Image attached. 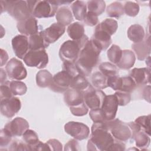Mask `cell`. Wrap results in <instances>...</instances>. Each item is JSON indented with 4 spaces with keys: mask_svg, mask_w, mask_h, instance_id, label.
I'll return each instance as SVG.
<instances>
[{
    "mask_svg": "<svg viewBox=\"0 0 151 151\" xmlns=\"http://www.w3.org/2000/svg\"><path fill=\"white\" fill-rule=\"evenodd\" d=\"M11 43L15 55L19 58L23 60L29 50L27 37L22 34L17 35L12 39Z\"/></svg>",
    "mask_w": 151,
    "mask_h": 151,
    "instance_id": "2e32d148",
    "label": "cell"
},
{
    "mask_svg": "<svg viewBox=\"0 0 151 151\" xmlns=\"http://www.w3.org/2000/svg\"><path fill=\"white\" fill-rule=\"evenodd\" d=\"M134 122L140 126L142 130L149 136L150 135V114L139 116L134 120Z\"/></svg>",
    "mask_w": 151,
    "mask_h": 151,
    "instance_id": "ab89813d",
    "label": "cell"
},
{
    "mask_svg": "<svg viewBox=\"0 0 151 151\" xmlns=\"http://www.w3.org/2000/svg\"><path fill=\"white\" fill-rule=\"evenodd\" d=\"M122 55V50L120 47L116 44H113L110 47L107 52V58L109 61L116 65L120 60Z\"/></svg>",
    "mask_w": 151,
    "mask_h": 151,
    "instance_id": "74e56055",
    "label": "cell"
},
{
    "mask_svg": "<svg viewBox=\"0 0 151 151\" xmlns=\"http://www.w3.org/2000/svg\"><path fill=\"white\" fill-rule=\"evenodd\" d=\"M84 24L90 27H93L99 24L98 16L96 15L87 11L85 18L83 20Z\"/></svg>",
    "mask_w": 151,
    "mask_h": 151,
    "instance_id": "c3c4849f",
    "label": "cell"
},
{
    "mask_svg": "<svg viewBox=\"0 0 151 151\" xmlns=\"http://www.w3.org/2000/svg\"><path fill=\"white\" fill-rule=\"evenodd\" d=\"M136 61V55L133 51L130 50H122V55L120 61L116 65L122 70L130 69Z\"/></svg>",
    "mask_w": 151,
    "mask_h": 151,
    "instance_id": "603a6c76",
    "label": "cell"
},
{
    "mask_svg": "<svg viewBox=\"0 0 151 151\" xmlns=\"http://www.w3.org/2000/svg\"><path fill=\"white\" fill-rule=\"evenodd\" d=\"M5 11L18 22L24 21L32 15L27 1H5Z\"/></svg>",
    "mask_w": 151,
    "mask_h": 151,
    "instance_id": "5b68a950",
    "label": "cell"
},
{
    "mask_svg": "<svg viewBox=\"0 0 151 151\" xmlns=\"http://www.w3.org/2000/svg\"><path fill=\"white\" fill-rule=\"evenodd\" d=\"M97 26L101 29L107 32L111 36L116 32L118 28L117 21L112 18H106L101 23L97 24Z\"/></svg>",
    "mask_w": 151,
    "mask_h": 151,
    "instance_id": "d6a6232c",
    "label": "cell"
},
{
    "mask_svg": "<svg viewBox=\"0 0 151 151\" xmlns=\"http://www.w3.org/2000/svg\"><path fill=\"white\" fill-rule=\"evenodd\" d=\"M124 13L127 15L134 17L136 16L140 9L139 4L132 1H127L125 2L124 6Z\"/></svg>",
    "mask_w": 151,
    "mask_h": 151,
    "instance_id": "60d3db41",
    "label": "cell"
},
{
    "mask_svg": "<svg viewBox=\"0 0 151 151\" xmlns=\"http://www.w3.org/2000/svg\"><path fill=\"white\" fill-rule=\"evenodd\" d=\"M9 81H6L1 85V100L11 98L13 94L11 90L9 87Z\"/></svg>",
    "mask_w": 151,
    "mask_h": 151,
    "instance_id": "f6af8a7d",
    "label": "cell"
},
{
    "mask_svg": "<svg viewBox=\"0 0 151 151\" xmlns=\"http://www.w3.org/2000/svg\"><path fill=\"white\" fill-rule=\"evenodd\" d=\"M91 135L89 140L94 145L97 150H109L115 141V139L107 130L102 122H94L91 129Z\"/></svg>",
    "mask_w": 151,
    "mask_h": 151,
    "instance_id": "7a4b0ae2",
    "label": "cell"
},
{
    "mask_svg": "<svg viewBox=\"0 0 151 151\" xmlns=\"http://www.w3.org/2000/svg\"><path fill=\"white\" fill-rule=\"evenodd\" d=\"M114 94L117 98L119 106H126L129 103L131 100V95L129 93L116 91Z\"/></svg>",
    "mask_w": 151,
    "mask_h": 151,
    "instance_id": "7bdbcfd3",
    "label": "cell"
},
{
    "mask_svg": "<svg viewBox=\"0 0 151 151\" xmlns=\"http://www.w3.org/2000/svg\"><path fill=\"white\" fill-rule=\"evenodd\" d=\"M150 37L149 36L146 40L142 41L133 43L132 45L133 50L134 51V54L137 58L140 61L146 60L150 56Z\"/></svg>",
    "mask_w": 151,
    "mask_h": 151,
    "instance_id": "d6986e66",
    "label": "cell"
},
{
    "mask_svg": "<svg viewBox=\"0 0 151 151\" xmlns=\"http://www.w3.org/2000/svg\"><path fill=\"white\" fill-rule=\"evenodd\" d=\"M21 103L16 97L1 100L0 111L2 116L7 118L13 117L21 109Z\"/></svg>",
    "mask_w": 151,
    "mask_h": 151,
    "instance_id": "7c38bea8",
    "label": "cell"
},
{
    "mask_svg": "<svg viewBox=\"0 0 151 151\" xmlns=\"http://www.w3.org/2000/svg\"><path fill=\"white\" fill-rule=\"evenodd\" d=\"M101 51L91 39L86 42L75 63L81 74L86 77L90 75L93 69L98 64Z\"/></svg>",
    "mask_w": 151,
    "mask_h": 151,
    "instance_id": "6da1fadb",
    "label": "cell"
},
{
    "mask_svg": "<svg viewBox=\"0 0 151 151\" xmlns=\"http://www.w3.org/2000/svg\"><path fill=\"white\" fill-rule=\"evenodd\" d=\"M65 26L58 23H53L41 32L45 40L50 44L57 41L65 32Z\"/></svg>",
    "mask_w": 151,
    "mask_h": 151,
    "instance_id": "e0dca14e",
    "label": "cell"
},
{
    "mask_svg": "<svg viewBox=\"0 0 151 151\" xmlns=\"http://www.w3.org/2000/svg\"><path fill=\"white\" fill-rule=\"evenodd\" d=\"M70 110L71 113L76 116H83L88 111V108L86 106L84 102L78 105L70 107Z\"/></svg>",
    "mask_w": 151,
    "mask_h": 151,
    "instance_id": "b9f144b4",
    "label": "cell"
},
{
    "mask_svg": "<svg viewBox=\"0 0 151 151\" xmlns=\"http://www.w3.org/2000/svg\"><path fill=\"white\" fill-rule=\"evenodd\" d=\"M28 42L29 50H45L50 45V44L44 38L41 31L29 36Z\"/></svg>",
    "mask_w": 151,
    "mask_h": 151,
    "instance_id": "cb8c5ba5",
    "label": "cell"
},
{
    "mask_svg": "<svg viewBox=\"0 0 151 151\" xmlns=\"http://www.w3.org/2000/svg\"><path fill=\"white\" fill-rule=\"evenodd\" d=\"M100 71L107 77L119 75V69L117 67L109 62H104L99 66Z\"/></svg>",
    "mask_w": 151,
    "mask_h": 151,
    "instance_id": "8d00e7d4",
    "label": "cell"
},
{
    "mask_svg": "<svg viewBox=\"0 0 151 151\" xmlns=\"http://www.w3.org/2000/svg\"><path fill=\"white\" fill-rule=\"evenodd\" d=\"M22 140L29 146L30 150H32L33 147L40 141L36 132L31 129H27L22 134Z\"/></svg>",
    "mask_w": 151,
    "mask_h": 151,
    "instance_id": "d590c367",
    "label": "cell"
},
{
    "mask_svg": "<svg viewBox=\"0 0 151 151\" xmlns=\"http://www.w3.org/2000/svg\"><path fill=\"white\" fill-rule=\"evenodd\" d=\"M106 12L110 17L119 18L124 14L123 6L120 2H112L107 7Z\"/></svg>",
    "mask_w": 151,
    "mask_h": 151,
    "instance_id": "836d02e7",
    "label": "cell"
},
{
    "mask_svg": "<svg viewBox=\"0 0 151 151\" xmlns=\"http://www.w3.org/2000/svg\"><path fill=\"white\" fill-rule=\"evenodd\" d=\"M12 136L3 128L1 130L0 134V146L1 149L7 147L12 142Z\"/></svg>",
    "mask_w": 151,
    "mask_h": 151,
    "instance_id": "7dc6e473",
    "label": "cell"
},
{
    "mask_svg": "<svg viewBox=\"0 0 151 151\" xmlns=\"http://www.w3.org/2000/svg\"><path fill=\"white\" fill-rule=\"evenodd\" d=\"M136 84L130 76L120 77V83L119 91L130 93L136 88Z\"/></svg>",
    "mask_w": 151,
    "mask_h": 151,
    "instance_id": "e575fe53",
    "label": "cell"
},
{
    "mask_svg": "<svg viewBox=\"0 0 151 151\" xmlns=\"http://www.w3.org/2000/svg\"><path fill=\"white\" fill-rule=\"evenodd\" d=\"M62 68L63 70L67 72L71 76L72 78L77 76L79 74H81L75 63H74L69 62H63Z\"/></svg>",
    "mask_w": 151,
    "mask_h": 151,
    "instance_id": "ee69618b",
    "label": "cell"
},
{
    "mask_svg": "<svg viewBox=\"0 0 151 151\" xmlns=\"http://www.w3.org/2000/svg\"><path fill=\"white\" fill-rule=\"evenodd\" d=\"M91 40L96 44L101 51L106 50L111 43V35L107 32L99 28L97 25Z\"/></svg>",
    "mask_w": 151,
    "mask_h": 151,
    "instance_id": "ffe728a7",
    "label": "cell"
},
{
    "mask_svg": "<svg viewBox=\"0 0 151 151\" xmlns=\"http://www.w3.org/2000/svg\"><path fill=\"white\" fill-rule=\"evenodd\" d=\"M87 8L88 12L99 16L104 12L106 8V3L102 0L88 1L87 2Z\"/></svg>",
    "mask_w": 151,
    "mask_h": 151,
    "instance_id": "4dcf8cb0",
    "label": "cell"
},
{
    "mask_svg": "<svg viewBox=\"0 0 151 151\" xmlns=\"http://www.w3.org/2000/svg\"><path fill=\"white\" fill-rule=\"evenodd\" d=\"M8 60V55L6 51L2 48L1 49V66L5 65Z\"/></svg>",
    "mask_w": 151,
    "mask_h": 151,
    "instance_id": "9f6ffc18",
    "label": "cell"
},
{
    "mask_svg": "<svg viewBox=\"0 0 151 151\" xmlns=\"http://www.w3.org/2000/svg\"><path fill=\"white\" fill-rule=\"evenodd\" d=\"M65 132L77 140H83L87 139L90 134V129L85 124L71 121L64 125Z\"/></svg>",
    "mask_w": 151,
    "mask_h": 151,
    "instance_id": "30bf717a",
    "label": "cell"
},
{
    "mask_svg": "<svg viewBox=\"0 0 151 151\" xmlns=\"http://www.w3.org/2000/svg\"><path fill=\"white\" fill-rule=\"evenodd\" d=\"M0 71H1V84H2L6 81L7 73L2 68L0 69Z\"/></svg>",
    "mask_w": 151,
    "mask_h": 151,
    "instance_id": "6f0895ef",
    "label": "cell"
},
{
    "mask_svg": "<svg viewBox=\"0 0 151 151\" xmlns=\"http://www.w3.org/2000/svg\"><path fill=\"white\" fill-rule=\"evenodd\" d=\"M64 100L69 107L82 103L84 102L83 92L70 88L64 93Z\"/></svg>",
    "mask_w": 151,
    "mask_h": 151,
    "instance_id": "7402d4cb",
    "label": "cell"
},
{
    "mask_svg": "<svg viewBox=\"0 0 151 151\" xmlns=\"http://www.w3.org/2000/svg\"><path fill=\"white\" fill-rule=\"evenodd\" d=\"M92 86L96 89L101 90L107 87V77L100 71L94 72L91 78Z\"/></svg>",
    "mask_w": 151,
    "mask_h": 151,
    "instance_id": "f546056e",
    "label": "cell"
},
{
    "mask_svg": "<svg viewBox=\"0 0 151 151\" xmlns=\"http://www.w3.org/2000/svg\"><path fill=\"white\" fill-rule=\"evenodd\" d=\"M32 16L35 18H50L55 15L58 5L54 1H27Z\"/></svg>",
    "mask_w": 151,
    "mask_h": 151,
    "instance_id": "3957f363",
    "label": "cell"
},
{
    "mask_svg": "<svg viewBox=\"0 0 151 151\" xmlns=\"http://www.w3.org/2000/svg\"><path fill=\"white\" fill-rule=\"evenodd\" d=\"M4 129L13 137L21 136L29 129V123L22 117H16L6 123Z\"/></svg>",
    "mask_w": 151,
    "mask_h": 151,
    "instance_id": "5bb4252c",
    "label": "cell"
},
{
    "mask_svg": "<svg viewBox=\"0 0 151 151\" xmlns=\"http://www.w3.org/2000/svg\"><path fill=\"white\" fill-rule=\"evenodd\" d=\"M89 85L90 83L86 76L79 74L72 78L70 88L83 91L86 90Z\"/></svg>",
    "mask_w": 151,
    "mask_h": 151,
    "instance_id": "1f68e13d",
    "label": "cell"
},
{
    "mask_svg": "<svg viewBox=\"0 0 151 151\" xmlns=\"http://www.w3.org/2000/svg\"><path fill=\"white\" fill-rule=\"evenodd\" d=\"M18 31L25 36H31L38 32V21L33 16L27 19L17 22V25Z\"/></svg>",
    "mask_w": 151,
    "mask_h": 151,
    "instance_id": "ac0fdd59",
    "label": "cell"
},
{
    "mask_svg": "<svg viewBox=\"0 0 151 151\" xmlns=\"http://www.w3.org/2000/svg\"><path fill=\"white\" fill-rule=\"evenodd\" d=\"M104 124L116 140L125 142L132 138V132L127 123L123 122L119 119H114L105 120Z\"/></svg>",
    "mask_w": 151,
    "mask_h": 151,
    "instance_id": "277c9868",
    "label": "cell"
},
{
    "mask_svg": "<svg viewBox=\"0 0 151 151\" xmlns=\"http://www.w3.org/2000/svg\"><path fill=\"white\" fill-rule=\"evenodd\" d=\"M82 92L84 102L88 108L90 109L101 108L106 96L103 91L95 88L90 84L88 87Z\"/></svg>",
    "mask_w": 151,
    "mask_h": 151,
    "instance_id": "52a82bcc",
    "label": "cell"
},
{
    "mask_svg": "<svg viewBox=\"0 0 151 151\" xmlns=\"http://www.w3.org/2000/svg\"><path fill=\"white\" fill-rule=\"evenodd\" d=\"M127 37L134 43L142 41L145 38V32L143 27L139 24L132 25L127 30Z\"/></svg>",
    "mask_w": 151,
    "mask_h": 151,
    "instance_id": "484cf974",
    "label": "cell"
},
{
    "mask_svg": "<svg viewBox=\"0 0 151 151\" xmlns=\"http://www.w3.org/2000/svg\"><path fill=\"white\" fill-rule=\"evenodd\" d=\"M72 78L67 72L62 70L53 76L52 84L49 88L55 93H64L70 88Z\"/></svg>",
    "mask_w": 151,
    "mask_h": 151,
    "instance_id": "8fae6325",
    "label": "cell"
},
{
    "mask_svg": "<svg viewBox=\"0 0 151 151\" xmlns=\"http://www.w3.org/2000/svg\"><path fill=\"white\" fill-rule=\"evenodd\" d=\"M23 60L28 67L42 69L45 68L48 63V55L45 50H29Z\"/></svg>",
    "mask_w": 151,
    "mask_h": 151,
    "instance_id": "ba28073f",
    "label": "cell"
},
{
    "mask_svg": "<svg viewBox=\"0 0 151 151\" xmlns=\"http://www.w3.org/2000/svg\"><path fill=\"white\" fill-rule=\"evenodd\" d=\"M49 146L50 150H63V145L60 142L55 139H49L46 142Z\"/></svg>",
    "mask_w": 151,
    "mask_h": 151,
    "instance_id": "f907efd6",
    "label": "cell"
},
{
    "mask_svg": "<svg viewBox=\"0 0 151 151\" xmlns=\"http://www.w3.org/2000/svg\"><path fill=\"white\" fill-rule=\"evenodd\" d=\"M55 18L58 23L65 27L71 24L73 21V15L69 8L61 6L58 9L55 14Z\"/></svg>",
    "mask_w": 151,
    "mask_h": 151,
    "instance_id": "d4e9b609",
    "label": "cell"
},
{
    "mask_svg": "<svg viewBox=\"0 0 151 151\" xmlns=\"http://www.w3.org/2000/svg\"><path fill=\"white\" fill-rule=\"evenodd\" d=\"M136 85H145L150 82V69L149 68H134L129 73Z\"/></svg>",
    "mask_w": 151,
    "mask_h": 151,
    "instance_id": "44dd1931",
    "label": "cell"
},
{
    "mask_svg": "<svg viewBox=\"0 0 151 151\" xmlns=\"http://www.w3.org/2000/svg\"><path fill=\"white\" fill-rule=\"evenodd\" d=\"M5 70L9 78L14 80H21L27 76V71L23 63L16 58H12L8 61Z\"/></svg>",
    "mask_w": 151,
    "mask_h": 151,
    "instance_id": "9c48e42d",
    "label": "cell"
},
{
    "mask_svg": "<svg viewBox=\"0 0 151 151\" xmlns=\"http://www.w3.org/2000/svg\"><path fill=\"white\" fill-rule=\"evenodd\" d=\"M52 79L53 76L47 70H40L36 74V83L40 87H49L52 84Z\"/></svg>",
    "mask_w": 151,
    "mask_h": 151,
    "instance_id": "83f0119b",
    "label": "cell"
},
{
    "mask_svg": "<svg viewBox=\"0 0 151 151\" xmlns=\"http://www.w3.org/2000/svg\"><path fill=\"white\" fill-rule=\"evenodd\" d=\"M64 150H81L80 145L76 139L70 140L64 146Z\"/></svg>",
    "mask_w": 151,
    "mask_h": 151,
    "instance_id": "816d5d0a",
    "label": "cell"
},
{
    "mask_svg": "<svg viewBox=\"0 0 151 151\" xmlns=\"http://www.w3.org/2000/svg\"><path fill=\"white\" fill-rule=\"evenodd\" d=\"M11 90L14 96L24 95L27 91L26 84L19 80H13L9 82Z\"/></svg>",
    "mask_w": 151,
    "mask_h": 151,
    "instance_id": "f35d334b",
    "label": "cell"
},
{
    "mask_svg": "<svg viewBox=\"0 0 151 151\" xmlns=\"http://www.w3.org/2000/svg\"><path fill=\"white\" fill-rule=\"evenodd\" d=\"M150 136L143 130H140L137 132L133 137L135 140L136 147L141 150H146V148L149 146L150 142Z\"/></svg>",
    "mask_w": 151,
    "mask_h": 151,
    "instance_id": "f1b7e54d",
    "label": "cell"
},
{
    "mask_svg": "<svg viewBox=\"0 0 151 151\" xmlns=\"http://www.w3.org/2000/svg\"><path fill=\"white\" fill-rule=\"evenodd\" d=\"M143 97L145 100L150 103V86L145 87L143 90Z\"/></svg>",
    "mask_w": 151,
    "mask_h": 151,
    "instance_id": "11a10c76",
    "label": "cell"
},
{
    "mask_svg": "<svg viewBox=\"0 0 151 151\" xmlns=\"http://www.w3.org/2000/svg\"><path fill=\"white\" fill-rule=\"evenodd\" d=\"M89 116L93 122H102L106 120L104 117L101 108L91 109Z\"/></svg>",
    "mask_w": 151,
    "mask_h": 151,
    "instance_id": "bcb514c9",
    "label": "cell"
},
{
    "mask_svg": "<svg viewBox=\"0 0 151 151\" xmlns=\"http://www.w3.org/2000/svg\"><path fill=\"white\" fill-rule=\"evenodd\" d=\"M72 13L75 18L78 21H83L87 12L86 3L82 1H76L71 4Z\"/></svg>",
    "mask_w": 151,
    "mask_h": 151,
    "instance_id": "4316f807",
    "label": "cell"
},
{
    "mask_svg": "<svg viewBox=\"0 0 151 151\" xmlns=\"http://www.w3.org/2000/svg\"><path fill=\"white\" fill-rule=\"evenodd\" d=\"M83 47L77 42L67 40L63 43L59 50V57L63 62L76 63Z\"/></svg>",
    "mask_w": 151,
    "mask_h": 151,
    "instance_id": "8992f818",
    "label": "cell"
},
{
    "mask_svg": "<svg viewBox=\"0 0 151 151\" xmlns=\"http://www.w3.org/2000/svg\"><path fill=\"white\" fill-rule=\"evenodd\" d=\"M118 106V101L114 94L106 95L101 107L105 120H111L115 119Z\"/></svg>",
    "mask_w": 151,
    "mask_h": 151,
    "instance_id": "4fadbf2b",
    "label": "cell"
},
{
    "mask_svg": "<svg viewBox=\"0 0 151 151\" xmlns=\"http://www.w3.org/2000/svg\"><path fill=\"white\" fill-rule=\"evenodd\" d=\"M125 145L122 141L115 139V141L109 148V150H124Z\"/></svg>",
    "mask_w": 151,
    "mask_h": 151,
    "instance_id": "f5cc1de1",
    "label": "cell"
},
{
    "mask_svg": "<svg viewBox=\"0 0 151 151\" xmlns=\"http://www.w3.org/2000/svg\"><path fill=\"white\" fill-rule=\"evenodd\" d=\"M32 150H50L47 143H42L39 141L38 143L33 147Z\"/></svg>",
    "mask_w": 151,
    "mask_h": 151,
    "instance_id": "db71d44e",
    "label": "cell"
},
{
    "mask_svg": "<svg viewBox=\"0 0 151 151\" xmlns=\"http://www.w3.org/2000/svg\"><path fill=\"white\" fill-rule=\"evenodd\" d=\"M120 83V77L119 75L107 77V86L115 91H119Z\"/></svg>",
    "mask_w": 151,
    "mask_h": 151,
    "instance_id": "681fc988",
    "label": "cell"
},
{
    "mask_svg": "<svg viewBox=\"0 0 151 151\" xmlns=\"http://www.w3.org/2000/svg\"><path fill=\"white\" fill-rule=\"evenodd\" d=\"M67 32L71 39L78 42L82 47L88 40L87 36L84 34V25L79 22H75L69 25Z\"/></svg>",
    "mask_w": 151,
    "mask_h": 151,
    "instance_id": "9a60e30c",
    "label": "cell"
}]
</instances>
